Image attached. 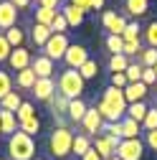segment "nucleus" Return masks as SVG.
Instances as JSON below:
<instances>
[{
    "label": "nucleus",
    "mask_w": 157,
    "mask_h": 160,
    "mask_svg": "<svg viewBox=\"0 0 157 160\" xmlns=\"http://www.w3.org/2000/svg\"><path fill=\"white\" fill-rule=\"evenodd\" d=\"M66 28H69V23H66L64 13H58V15H56V21L51 23V33H66Z\"/></svg>",
    "instance_id": "a19ab883"
},
{
    "label": "nucleus",
    "mask_w": 157,
    "mask_h": 160,
    "mask_svg": "<svg viewBox=\"0 0 157 160\" xmlns=\"http://www.w3.org/2000/svg\"><path fill=\"white\" fill-rule=\"evenodd\" d=\"M155 87H157V84H155Z\"/></svg>",
    "instance_id": "bf43d9fd"
},
{
    "label": "nucleus",
    "mask_w": 157,
    "mask_h": 160,
    "mask_svg": "<svg viewBox=\"0 0 157 160\" xmlns=\"http://www.w3.org/2000/svg\"><path fill=\"white\" fill-rule=\"evenodd\" d=\"M0 127H3V135H13L18 132V117L15 112H8V109H0Z\"/></svg>",
    "instance_id": "aec40b11"
},
{
    "label": "nucleus",
    "mask_w": 157,
    "mask_h": 160,
    "mask_svg": "<svg viewBox=\"0 0 157 160\" xmlns=\"http://www.w3.org/2000/svg\"><path fill=\"white\" fill-rule=\"evenodd\" d=\"M0 135H3V127H0Z\"/></svg>",
    "instance_id": "4d7b16f0"
},
{
    "label": "nucleus",
    "mask_w": 157,
    "mask_h": 160,
    "mask_svg": "<svg viewBox=\"0 0 157 160\" xmlns=\"http://www.w3.org/2000/svg\"><path fill=\"white\" fill-rule=\"evenodd\" d=\"M145 155V142L140 137L137 140H122L119 148H117V158H122V160H142Z\"/></svg>",
    "instance_id": "0eeeda50"
},
{
    "label": "nucleus",
    "mask_w": 157,
    "mask_h": 160,
    "mask_svg": "<svg viewBox=\"0 0 157 160\" xmlns=\"http://www.w3.org/2000/svg\"><path fill=\"white\" fill-rule=\"evenodd\" d=\"M8 158L10 160H33L36 158V142L26 132H13L8 137Z\"/></svg>",
    "instance_id": "7ed1b4c3"
},
{
    "label": "nucleus",
    "mask_w": 157,
    "mask_h": 160,
    "mask_svg": "<svg viewBox=\"0 0 157 160\" xmlns=\"http://www.w3.org/2000/svg\"><path fill=\"white\" fill-rule=\"evenodd\" d=\"M10 43H8V38H5V33H0V64H8V56H10Z\"/></svg>",
    "instance_id": "79ce46f5"
},
{
    "label": "nucleus",
    "mask_w": 157,
    "mask_h": 160,
    "mask_svg": "<svg viewBox=\"0 0 157 160\" xmlns=\"http://www.w3.org/2000/svg\"><path fill=\"white\" fill-rule=\"evenodd\" d=\"M81 130H84V135H89V137L102 135V130H104V117L99 114V109H96V107H89V112L84 114Z\"/></svg>",
    "instance_id": "6e6552de"
},
{
    "label": "nucleus",
    "mask_w": 157,
    "mask_h": 160,
    "mask_svg": "<svg viewBox=\"0 0 157 160\" xmlns=\"http://www.w3.org/2000/svg\"><path fill=\"white\" fill-rule=\"evenodd\" d=\"M48 104H51V112H53V117H66L69 99H66L64 94H58V92H56V94L51 97V102H48Z\"/></svg>",
    "instance_id": "b1692460"
},
{
    "label": "nucleus",
    "mask_w": 157,
    "mask_h": 160,
    "mask_svg": "<svg viewBox=\"0 0 157 160\" xmlns=\"http://www.w3.org/2000/svg\"><path fill=\"white\" fill-rule=\"evenodd\" d=\"M78 74H81V79H84V82H86V79H94L96 74H99V64L89 58V61H86V64H84L81 69H78Z\"/></svg>",
    "instance_id": "c9c22d12"
},
{
    "label": "nucleus",
    "mask_w": 157,
    "mask_h": 160,
    "mask_svg": "<svg viewBox=\"0 0 157 160\" xmlns=\"http://www.w3.org/2000/svg\"><path fill=\"white\" fill-rule=\"evenodd\" d=\"M155 74H157V64H155Z\"/></svg>",
    "instance_id": "5fc2aeb1"
},
{
    "label": "nucleus",
    "mask_w": 157,
    "mask_h": 160,
    "mask_svg": "<svg viewBox=\"0 0 157 160\" xmlns=\"http://www.w3.org/2000/svg\"><path fill=\"white\" fill-rule=\"evenodd\" d=\"M91 150V137L89 135H74V145H71V152L76 155V158H84L86 152Z\"/></svg>",
    "instance_id": "4be33fe9"
},
{
    "label": "nucleus",
    "mask_w": 157,
    "mask_h": 160,
    "mask_svg": "<svg viewBox=\"0 0 157 160\" xmlns=\"http://www.w3.org/2000/svg\"><path fill=\"white\" fill-rule=\"evenodd\" d=\"M33 3H41V0H33Z\"/></svg>",
    "instance_id": "6e6d98bb"
},
{
    "label": "nucleus",
    "mask_w": 157,
    "mask_h": 160,
    "mask_svg": "<svg viewBox=\"0 0 157 160\" xmlns=\"http://www.w3.org/2000/svg\"><path fill=\"white\" fill-rule=\"evenodd\" d=\"M71 145H74V132L69 127H53L51 137H48V150L56 160H66L71 155Z\"/></svg>",
    "instance_id": "20e7f679"
},
{
    "label": "nucleus",
    "mask_w": 157,
    "mask_h": 160,
    "mask_svg": "<svg viewBox=\"0 0 157 160\" xmlns=\"http://www.w3.org/2000/svg\"><path fill=\"white\" fill-rule=\"evenodd\" d=\"M31 69L36 71L38 79H53V61H51L46 53H38L33 61H31Z\"/></svg>",
    "instance_id": "4468645a"
},
{
    "label": "nucleus",
    "mask_w": 157,
    "mask_h": 160,
    "mask_svg": "<svg viewBox=\"0 0 157 160\" xmlns=\"http://www.w3.org/2000/svg\"><path fill=\"white\" fill-rule=\"evenodd\" d=\"M142 53V43L140 41H134V43H124V56L132 58V56H140Z\"/></svg>",
    "instance_id": "37998d69"
},
{
    "label": "nucleus",
    "mask_w": 157,
    "mask_h": 160,
    "mask_svg": "<svg viewBox=\"0 0 157 160\" xmlns=\"http://www.w3.org/2000/svg\"><path fill=\"white\" fill-rule=\"evenodd\" d=\"M147 92H150V87H145L142 82H137V84H127V89H124V99H127V104L145 102Z\"/></svg>",
    "instance_id": "dca6fc26"
},
{
    "label": "nucleus",
    "mask_w": 157,
    "mask_h": 160,
    "mask_svg": "<svg viewBox=\"0 0 157 160\" xmlns=\"http://www.w3.org/2000/svg\"><path fill=\"white\" fill-rule=\"evenodd\" d=\"M132 61L124 56V53H117V56H109V71L112 74H122V71H127V66H129Z\"/></svg>",
    "instance_id": "c85d7f7f"
},
{
    "label": "nucleus",
    "mask_w": 157,
    "mask_h": 160,
    "mask_svg": "<svg viewBox=\"0 0 157 160\" xmlns=\"http://www.w3.org/2000/svg\"><path fill=\"white\" fill-rule=\"evenodd\" d=\"M58 13H61V10H51V8L38 5V8H36V23H41V26H48V28H51V23L56 21Z\"/></svg>",
    "instance_id": "a878e982"
},
{
    "label": "nucleus",
    "mask_w": 157,
    "mask_h": 160,
    "mask_svg": "<svg viewBox=\"0 0 157 160\" xmlns=\"http://www.w3.org/2000/svg\"><path fill=\"white\" fill-rule=\"evenodd\" d=\"M145 148H152V150H157V130H150V132H145Z\"/></svg>",
    "instance_id": "a18cd8bd"
},
{
    "label": "nucleus",
    "mask_w": 157,
    "mask_h": 160,
    "mask_svg": "<svg viewBox=\"0 0 157 160\" xmlns=\"http://www.w3.org/2000/svg\"><path fill=\"white\" fill-rule=\"evenodd\" d=\"M137 61H140L145 69H155V64H157V48H142V53L137 56Z\"/></svg>",
    "instance_id": "7c9ffc66"
},
{
    "label": "nucleus",
    "mask_w": 157,
    "mask_h": 160,
    "mask_svg": "<svg viewBox=\"0 0 157 160\" xmlns=\"http://www.w3.org/2000/svg\"><path fill=\"white\" fill-rule=\"evenodd\" d=\"M155 109H157V102H155Z\"/></svg>",
    "instance_id": "13d9d810"
},
{
    "label": "nucleus",
    "mask_w": 157,
    "mask_h": 160,
    "mask_svg": "<svg viewBox=\"0 0 157 160\" xmlns=\"http://www.w3.org/2000/svg\"><path fill=\"white\" fill-rule=\"evenodd\" d=\"M18 8L10 3V0H0V33H5L8 28L18 26Z\"/></svg>",
    "instance_id": "9b49d317"
},
{
    "label": "nucleus",
    "mask_w": 157,
    "mask_h": 160,
    "mask_svg": "<svg viewBox=\"0 0 157 160\" xmlns=\"http://www.w3.org/2000/svg\"><path fill=\"white\" fill-rule=\"evenodd\" d=\"M64 61H66V69H81L86 61H89V51H86V46H81V43H71L69 46V51H66V56H64Z\"/></svg>",
    "instance_id": "1a4fd4ad"
},
{
    "label": "nucleus",
    "mask_w": 157,
    "mask_h": 160,
    "mask_svg": "<svg viewBox=\"0 0 157 160\" xmlns=\"http://www.w3.org/2000/svg\"><path fill=\"white\" fill-rule=\"evenodd\" d=\"M38 5H43V8H51V10H61V0H41Z\"/></svg>",
    "instance_id": "de8ad7c7"
},
{
    "label": "nucleus",
    "mask_w": 157,
    "mask_h": 160,
    "mask_svg": "<svg viewBox=\"0 0 157 160\" xmlns=\"http://www.w3.org/2000/svg\"><path fill=\"white\" fill-rule=\"evenodd\" d=\"M86 112H89V104L84 102V99H71V102H69V109H66V119H69V122L81 125V119H84Z\"/></svg>",
    "instance_id": "2eb2a0df"
},
{
    "label": "nucleus",
    "mask_w": 157,
    "mask_h": 160,
    "mask_svg": "<svg viewBox=\"0 0 157 160\" xmlns=\"http://www.w3.org/2000/svg\"><path fill=\"white\" fill-rule=\"evenodd\" d=\"M104 46H107V51H109L112 56L124 53V38H122V36H107V38H104Z\"/></svg>",
    "instance_id": "c756f323"
},
{
    "label": "nucleus",
    "mask_w": 157,
    "mask_h": 160,
    "mask_svg": "<svg viewBox=\"0 0 157 160\" xmlns=\"http://www.w3.org/2000/svg\"><path fill=\"white\" fill-rule=\"evenodd\" d=\"M119 142H122L119 137H112V135H104V132H102V135H96V137L91 140V148L102 155V160H112V158L117 155Z\"/></svg>",
    "instance_id": "423d86ee"
},
{
    "label": "nucleus",
    "mask_w": 157,
    "mask_h": 160,
    "mask_svg": "<svg viewBox=\"0 0 157 160\" xmlns=\"http://www.w3.org/2000/svg\"><path fill=\"white\" fill-rule=\"evenodd\" d=\"M10 3H13V5L18 8V10H26V8H28V5L33 3V0H10Z\"/></svg>",
    "instance_id": "09e8293b"
},
{
    "label": "nucleus",
    "mask_w": 157,
    "mask_h": 160,
    "mask_svg": "<svg viewBox=\"0 0 157 160\" xmlns=\"http://www.w3.org/2000/svg\"><path fill=\"white\" fill-rule=\"evenodd\" d=\"M127 23H129L127 18L119 15V13H114V10H104V15H102V26L109 31V36H122Z\"/></svg>",
    "instance_id": "9d476101"
},
{
    "label": "nucleus",
    "mask_w": 157,
    "mask_h": 160,
    "mask_svg": "<svg viewBox=\"0 0 157 160\" xmlns=\"http://www.w3.org/2000/svg\"><path fill=\"white\" fill-rule=\"evenodd\" d=\"M147 109H150V107H147L145 102H134V104H127V117L142 125V122H145V117H147Z\"/></svg>",
    "instance_id": "393cba45"
},
{
    "label": "nucleus",
    "mask_w": 157,
    "mask_h": 160,
    "mask_svg": "<svg viewBox=\"0 0 157 160\" xmlns=\"http://www.w3.org/2000/svg\"><path fill=\"white\" fill-rule=\"evenodd\" d=\"M33 160H46V158H33Z\"/></svg>",
    "instance_id": "603ef678"
},
{
    "label": "nucleus",
    "mask_w": 157,
    "mask_h": 160,
    "mask_svg": "<svg viewBox=\"0 0 157 160\" xmlns=\"http://www.w3.org/2000/svg\"><path fill=\"white\" fill-rule=\"evenodd\" d=\"M140 23H127V28H124V33H122V38H124V43H134V41H140Z\"/></svg>",
    "instance_id": "72a5a7b5"
},
{
    "label": "nucleus",
    "mask_w": 157,
    "mask_h": 160,
    "mask_svg": "<svg viewBox=\"0 0 157 160\" xmlns=\"http://www.w3.org/2000/svg\"><path fill=\"white\" fill-rule=\"evenodd\" d=\"M15 117H18V125H21V122H28V119H33V117H36L33 104H31V102H23V104H21V109L15 112Z\"/></svg>",
    "instance_id": "f704fd0d"
},
{
    "label": "nucleus",
    "mask_w": 157,
    "mask_h": 160,
    "mask_svg": "<svg viewBox=\"0 0 157 160\" xmlns=\"http://www.w3.org/2000/svg\"><path fill=\"white\" fill-rule=\"evenodd\" d=\"M18 130L33 137V135H38V130H41V122H38V117H33V119H28V122H21V125H18Z\"/></svg>",
    "instance_id": "e433bc0d"
},
{
    "label": "nucleus",
    "mask_w": 157,
    "mask_h": 160,
    "mask_svg": "<svg viewBox=\"0 0 157 160\" xmlns=\"http://www.w3.org/2000/svg\"><path fill=\"white\" fill-rule=\"evenodd\" d=\"M31 61H33V56H31V51H28L26 46H23V48H13L10 56H8V66H10L15 74L23 71V69H28Z\"/></svg>",
    "instance_id": "f8f14e48"
},
{
    "label": "nucleus",
    "mask_w": 157,
    "mask_h": 160,
    "mask_svg": "<svg viewBox=\"0 0 157 160\" xmlns=\"http://www.w3.org/2000/svg\"><path fill=\"white\" fill-rule=\"evenodd\" d=\"M31 92H33V97L38 99V102H51V97H53L58 89H56V82H53V79H38L36 87H33Z\"/></svg>",
    "instance_id": "ddd939ff"
},
{
    "label": "nucleus",
    "mask_w": 157,
    "mask_h": 160,
    "mask_svg": "<svg viewBox=\"0 0 157 160\" xmlns=\"http://www.w3.org/2000/svg\"><path fill=\"white\" fill-rule=\"evenodd\" d=\"M71 5H76L78 10H84V13H89L91 10V0H69Z\"/></svg>",
    "instance_id": "49530a36"
},
{
    "label": "nucleus",
    "mask_w": 157,
    "mask_h": 160,
    "mask_svg": "<svg viewBox=\"0 0 157 160\" xmlns=\"http://www.w3.org/2000/svg\"><path fill=\"white\" fill-rule=\"evenodd\" d=\"M21 104H23V97H21V92H10L3 102H0V109H8V112H18L21 109Z\"/></svg>",
    "instance_id": "cd10ccee"
},
{
    "label": "nucleus",
    "mask_w": 157,
    "mask_h": 160,
    "mask_svg": "<svg viewBox=\"0 0 157 160\" xmlns=\"http://www.w3.org/2000/svg\"><path fill=\"white\" fill-rule=\"evenodd\" d=\"M142 84H145V87L157 84V74H155V69H145V71H142Z\"/></svg>",
    "instance_id": "c03bdc74"
},
{
    "label": "nucleus",
    "mask_w": 157,
    "mask_h": 160,
    "mask_svg": "<svg viewBox=\"0 0 157 160\" xmlns=\"http://www.w3.org/2000/svg\"><path fill=\"white\" fill-rule=\"evenodd\" d=\"M142 71H145V66L140 64V61H132L129 66H127V82L129 84H137V82H142Z\"/></svg>",
    "instance_id": "2f4dec72"
},
{
    "label": "nucleus",
    "mask_w": 157,
    "mask_h": 160,
    "mask_svg": "<svg viewBox=\"0 0 157 160\" xmlns=\"http://www.w3.org/2000/svg\"><path fill=\"white\" fill-rule=\"evenodd\" d=\"M36 82H38V76H36V71H33L31 66L15 74V84H18V89H33Z\"/></svg>",
    "instance_id": "412c9836"
},
{
    "label": "nucleus",
    "mask_w": 157,
    "mask_h": 160,
    "mask_svg": "<svg viewBox=\"0 0 157 160\" xmlns=\"http://www.w3.org/2000/svg\"><path fill=\"white\" fill-rule=\"evenodd\" d=\"M13 92V76L8 71H0V102Z\"/></svg>",
    "instance_id": "473e14b6"
},
{
    "label": "nucleus",
    "mask_w": 157,
    "mask_h": 160,
    "mask_svg": "<svg viewBox=\"0 0 157 160\" xmlns=\"http://www.w3.org/2000/svg\"><path fill=\"white\" fill-rule=\"evenodd\" d=\"M69 46H71V41H69V36H66V33H53V36L48 38V43L43 46V53L56 64V61H61V58L66 56Z\"/></svg>",
    "instance_id": "39448f33"
},
{
    "label": "nucleus",
    "mask_w": 157,
    "mask_h": 160,
    "mask_svg": "<svg viewBox=\"0 0 157 160\" xmlns=\"http://www.w3.org/2000/svg\"><path fill=\"white\" fill-rule=\"evenodd\" d=\"M84 87H86V82L81 79V74H78L76 69H64L61 74H58L56 89H58V94H64L69 102H71V99H81Z\"/></svg>",
    "instance_id": "f03ea898"
},
{
    "label": "nucleus",
    "mask_w": 157,
    "mask_h": 160,
    "mask_svg": "<svg viewBox=\"0 0 157 160\" xmlns=\"http://www.w3.org/2000/svg\"><path fill=\"white\" fill-rule=\"evenodd\" d=\"M124 5H127V13L134 15V18H140L150 10V0H124Z\"/></svg>",
    "instance_id": "bb28decb"
},
{
    "label": "nucleus",
    "mask_w": 157,
    "mask_h": 160,
    "mask_svg": "<svg viewBox=\"0 0 157 160\" xmlns=\"http://www.w3.org/2000/svg\"><path fill=\"white\" fill-rule=\"evenodd\" d=\"M127 84H129V82H127V74H124V71H122V74H112V79H109V87L122 89V92L127 89Z\"/></svg>",
    "instance_id": "ea45409f"
},
{
    "label": "nucleus",
    "mask_w": 157,
    "mask_h": 160,
    "mask_svg": "<svg viewBox=\"0 0 157 160\" xmlns=\"http://www.w3.org/2000/svg\"><path fill=\"white\" fill-rule=\"evenodd\" d=\"M99 114L104 117V122H119V119L127 117V99H124V92L122 89H114V87H107L102 92V99L96 104Z\"/></svg>",
    "instance_id": "f257e3e1"
},
{
    "label": "nucleus",
    "mask_w": 157,
    "mask_h": 160,
    "mask_svg": "<svg viewBox=\"0 0 157 160\" xmlns=\"http://www.w3.org/2000/svg\"><path fill=\"white\" fill-rule=\"evenodd\" d=\"M53 33H51V28L48 26H41V23H33V28H31V41H33V46H46L48 43V38H51Z\"/></svg>",
    "instance_id": "a211bd4d"
},
{
    "label": "nucleus",
    "mask_w": 157,
    "mask_h": 160,
    "mask_svg": "<svg viewBox=\"0 0 157 160\" xmlns=\"http://www.w3.org/2000/svg\"><path fill=\"white\" fill-rule=\"evenodd\" d=\"M145 41L150 48H157V21H152L147 28H145Z\"/></svg>",
    "instance_id": "4c0bfd02"
},
{
    "label": "nucleus",
    "mask_w": 157,
    "mask_h": 160,
    "mask_svg": "<svg viewBox=\"0 0 157 160\" xmlns=\"http://www.w3.org/2000/svg\"><path fill=\"white\" fill-rule=\"evenodd\" d=\"M5 38H8L10 48H23V43H26V31H23L21 26H13V28L5 31Z\"/></svg>",
    "instance_id": "5701e85b"
},
{
    "label": "nucleus",
    "mask_w": 157,
    "mask_h": 160,
    "mask_svg": "<svg viewBox=\"0 0 157 160\" xmlns=\"http://www.w3.org/2000/svg\"><path fill=\"white\" fill-rule=\"evenodd\" d=\"M81 160H102V155H99V152H96V150L91 148V150H89V152H86V155H84Z\"/></svg>",
    "instance_id": "8fccbe9b"
},
{
    "label": "nucleus",
    "mask_w": 157,
    "mask_h": 160,
    "mask_svg": "<svg viewBox=\"0 0 157 160\" xmlns=\"http://www.w3.org/2000/svg\"><path fill=\"white\" fill-rule=\"evenodd\" d=\"M61 13H64V18H66L69 28L81 26V23H84V18H86V13H84V10H78V8H76V5H71V3L61 5Z\"/></svg>",
    "instance_id": "f3484780"
},
{
    "label": "nucleus",
    "mask_w": 157,
    "mask_h": 160,
    "mask_svg": "<svg viewBox=\"0 0 157 160\" xmlns=\"http://www.w3.org/2000/svg\"><path fill=\"white\" fill-rule=\"evenodd\" d=\"M112 160H122V158H117V155H114V158H112Z\"/></svg>",
    "instance_id": "864d4df0"
},
{
    "label": "nucleus",
    "mask_w": 157,
    "mask_h": 160,
    "mask_svg": "<svg viewBox=\"0 0 157 160\" xmlns=\"http://www.w3.org/2000/svg\"><path fill=\"white\" fill-rule=\"evenodd\" d=\"M140 135H145L142 125L134 122V119H129V117H124L122 119V140H137Z\"/></svg>",
    "instance_id": "6ab92c4d"
},
{
    "label": "nucleus",
    "mask_w": 157,
    "mask_h": 160,
    "mask_svg": "<svg viewBox=\"0 0 157 160\" xmlns=\"http://www.w3.org/2000/svg\"><path fill=\"white\" fill-rule=\"evenodd\" d=\"M104 8V0H91V10H99Z\"/></svg>",
    "instance_id": "3c124183"
},
{
    "label": "nucleus",
    "mask_w": 157,
    "mask_h": 160,
    "mask_svg": "<svg viewBox=\"0 0 157 160\" xmlns=\"http://www.w3.org/2000/svg\"><path fill=\"white\" fill-rule=\"evenodd\" d=\"M142 130L150 132V130H157V109H147V117H145V122H142Z\"/></svg>",
    "instance_id": "58836bf2"
}]
</instances>
